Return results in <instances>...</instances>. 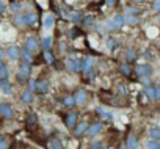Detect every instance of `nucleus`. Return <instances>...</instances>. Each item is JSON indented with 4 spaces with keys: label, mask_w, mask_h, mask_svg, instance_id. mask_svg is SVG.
<instances>
[{
    "label": "nucleus",
    "mask_w": 160,
    "mask_h": 149,
    "mask_svg": "<svg viewBox=\"0 0 160 149\" xmlns=\"http://www.w3.org/2000/svg\"><path fill=\"white\" fill-rule=\"evenodd\" d=\"M21 10H22L21 2H18V0H11V3H10V11L14 13V14H21Z\"/></svg>",
    "instance_id": "c756f323"
},
{
    "label": "nucleus",
    "mask_w": 160,
    "mask_h": 149,
    "mask_svg": "<svg viewBox=\"0 0 160 149\" xmlns=\"http://www.w3.org/2000/svg\"><path fill=\"white\" fill-rule=\"evenodd\" d=\"M133 2H135V3H146L148 0H133Z\"/></svg>",
    "instance_id": "3c124183"
},
{
    "label": "nucleus",
    "mask_w": 160,
    "mask_h": 149,
    "mask_svg": "<svg viewBox=\"0 0 160 149\" xmlns=\"http://www.w3.org/2000/svg\"><path fill=\"white\" fill-rule=\"evenodd\" d=\"M68 35H69L72 39H75V38H80V36H82V35H83V32L80 30L78 27H75V25H74V27H71V28L68 30Z\"/></svg>",
    "instance_id": "7c9ffc66"
},
{
    "label": "nucleus",
    "mask_w": 160,
    "mask_h": 149,
    "mask_svg": "<svg viewBox=\"0 0 160 149\" xmlns=\"http://www.w3.org/2000/svg\"><path fill=\"white\" fill-rule=\"evenodd\" d=\"M44 60H46V63H49V64H55V63H57V60H55V55H53L50 50L44 52Z\"/></svg>",
    "instance_id": "c9c22d12"
},
{
    "label": "nucleus",
    "mask_w": 160,
    "mask_h": 149,
    "mask_svg": "<svg viewBox=\"0 0 160 149\" xmlns=\"http://www.w3.org/2000/svg\"><path fill=\"white\" fill-rule=\"evenodd\" d=\"M119 72L122 74V76H126V77H130V74H132V67H130V64H129L127 61L119 63Z\"/></svg>",
    "instance_id": "4be33fe9"
},
{
    "label": "nucleus",
    "mask_w": 160,
    "mask_h": 149,
    "mask_svg": "<svg viewBox=\"0 0 160 149\" xmlns=\"http://www.w3.org/2000/svg\"><path fill=\"white\" fill-rule=\"evenodd\" d=\"M0 141H3V133L0 132Z\"/></svg>",
    "instance_id": "5fc2aeb1"
},
{
    "label": "nucleus",
    "mask_w": 160,
    "mask_h": 149,
    "mask_svg": "<svg viewBox=\"0 0 160 149\" xmlns=\"http://www.w3.org/2000/svg\"><path fill=\"white\" fill-rule=\"evenodd\" d=\"M2 105H3V102H0V113H2Z\"/></svg>",
    "instance_id": "6e6d98bb"
},
{
    "label": "nucleus",
    "mask_w": 160,
    "mask_h": 149,
    "mask_svg": "<svg viewBox=\"0 0 160 149\" xmlns=\"http://www.w3.org/2000/svg\"><path fill=\"white\" fill-rule=\"evenodd\" d=\"M104 130V122L102 121H96V122H91L90 126H88V130H87V137H96V135H99L101 132Z\"/></svg>",
    "instance_id": "423d86ee"
},
{
    "label": "nucleus",
    "mask_w": 160,
    "mask_h": 149,
    "mask_svg": "<svg viewBox=\"0 0 160 149\" xmlns=\"http://www.w3.org/2000/svg\"><path fill=\"white\" fill-rule=\"evenodd\" d=\"M105 46H107V49H108L110 52H113V50H116V49L119 47V41H118L116 38L110 36V38H107V42H105Z\"/></svg>",
    "instance_id": "5701e85b"
},
{
    "label": "nucleus",
    "mask_w": 160,
    "mask_h": 149,
    "mask_svg": "<svg viewBox=\"0 0 160 149\" xmlns=\"http://www.w3.org/2000/svg\"><path fill=\"white\" fill-rule=\"evenodd\" d=\"M107 5L108 7H113L115 5V0H107Z\"/></svg>",
    "instance_id": "09e8293b"
},
{
    "label": "nucleus",
    "mask_w": 160,
    "mask_h": 149,
    "mask_svg": "<svg viewBox=\"0 0 160 149\" xmlns=\"http://www.w3.org/2000/svg\"><path fill=\"white\" fill-rule=\"evenodd\" d=\"M0 91L3 94H13V83L10 80H5L2 85H0Z\"/></svg>",
    "instance_id": "a878e982"
},
{
    "label": "nucleus",
    "mask_w": 160,
    "mask_h": 149,
    "mask_svg": "<svg viewBox=\"0 0 160 149\" xmlns=\"http://www.w3.org/2000/svg\"><path fill=\"white\" fill-rule=\"evenodd\" d=\"M149 138L151 140H160V127L158 126H152L149 129Z\"/></svg>",
    "instance_id": "2f4dec72"
},
{
    "label": "nucleus",
    "mask_w": 160,
    "mask_h": 149,
    "mask_svg": "<svg viewBox=\"0 0 160 149\" xmlns=\"http://www.w3.org/2000/svg\"><path fill=\"white\" fill-rule=\"evenodd\" d=\"M137 60H138V53H137L135 47H129V49L126 50V61L130 64V63H133V61H137Z\"/></svg>",
    "instance_id": "2eb2a0df"
},
{
    "label": "nucleus",
    "mask_w": 160,
    "mask_h": 149,
    "mask_svg": "<svg viewBox=\"0 0 160 149\" xmlns=\"http://www.w3.org/2000/svg\"><path fill=\"white\" fill-rule=\"evenodd\" d=\"M74 97H75V105H85L87 101H88V91L77 90L75 94H74Z\"/></svg>",
    "instance_id": "1a4fd4ad"
},
{
    "label": "nucleus",
    "mask_w": 160,
    "mask_h": 149,
    "mask_svg": "<svg viewBox=\"0 0 160 149\" xmlns=\"http://www.w3.org/2000/svg\"><path fill=\"white\" fill-rule=\"evenodd\" d=\"M0 79H2L3 82L10 79V69H8V66H5V67L0 69Z\"/></svg>",
    "instance_id": "58836bf2"
},
{
    "label": "nucleus",
    "mask_w": 160,
    "mask_h": 149,
    "mask_svg": "<svg viewBox=\"0 0 160 149\" xmlns=\"http://www.w3.org/2000/svg\"><path fill=\"white\" fill-rule=\"evenodd\" d=\"M55 25V16L53 14H46V17H44V28H47V30H50L52 27Z\"/></svg>",
    "instance_id": "cd10ccee"
},
{
    "label": "nucleus",
    "mask_w": 160,
    "mask_h": 149,
    "mask_svg": "<svg viewBox=\"0 0 160 149\" xmlns=\"http://www.w3.org/2000/svg\"><path fill=\"white\" fill-rule=\"evenodd\" d=\"M5 11H7V5L2 2V0H0V14H3Z\"/></svg>",
    "instance_id": "a18cd8bd"
},
{
    "label": "nucleus",
    "mask_w": 160,
    "mask_h": 149,
    "mask_svg": "<svg viewBox=\"0 0 160 149\" xmlns=\"http://www.w3.org/2000/svg\"><path fill=\"white\" fill-rule=\"evenodd\" d=\"M102 147V144L99 143V141H96V143H93V146H91V149H101Z\"/></svg>",
    "instance_id": "49530a36"
},
{
    "label": "nucleus",
    "mask_w": 160,
    "mask_h": 149,
    "mask_svg": "<svg viewBox=\"0 0 160 149\" xmlns=\"http://www.w3.org/2000/svg\"><path fill=\"white\" fill-rule=\"evenodd\" d=\"M96 113H98L101 118H104V119H108V121H113V119H115L113 113H112V112H107L104 107H98V108H96Z\"/></svg>",
    "instance_id": "6ab92c4d"
},
{
    "label": "nucleus",
    "mask_w": 160,
    "mask_h": 149,
    "mask_svg": "<svg viewBox=\"0 0 160 149\" xmlns=\"http://www.w3.org/2000/svg\"><path fill=\"white\" fill-rule=\"evenodd\" d=\"M157 25H158V27H160V14H158V16H157Z\"/></svg>",
    "instance_id": "603ef678"
},
{
    "label": "nucleus",
    "mask_w": 160,
    "mask_h": 149,
    "mask_svg": "<svg viewBox=\"0 0 160 149\" xmlns=\"http://www.w3.org/2000/svg\"><path fill=\"white\" fill-rule=\"evenodd\" d=\"M13 115H14L13 107H11L10 104H3V105H2V113H0V116L5 118V119H11Z\"/></svg>",
    "instance_id": "4468645a"
},
{
    "label": "nucleus",
    "mask_w": 160,
    "mask_h": 149,
    "mask_svg": "<svg viewBox=\"0 0 160 149\" xmlns=\"http://www.w3.org/2000/svg\"><path fill=\"white\" fill-rule=\"evenodd\" d=\"M157 149H160V146H158V147H157Z\"/></svg>",
    "instance_id": "bf43d9fd"
},
{
    "label": "nucleus",
    "mask_w": 160,
    "mask_h": 149,
    "mask_svg": "<svg viewBox=\"0 0 160 149\" xmlns=\"http://www.w3.org/2000/svg\"><path fill=\"white\" fill-rule=\"evenodd\" d=\"M52 44H53V38H52V36H44V38L41 39V42H39V47H41L44 52H47V50H50Z\"/></svg>",
    "instance_id": "f3484780"
},
{
    "label": "nucleus",
    "mask_w": 160,
    "mask_h": 149,
    "mask_svg": "<svg viewBox=\"0 0 160 149\" xmlns=\"http://www.w3.org/2000/svg\"><path fill=\"white\" fill-rule=\"evenodd\" d=\"M61 102H63V105H64L66 108L75 107V97H74V94H66V96L61 99Z\"/></svg>",
    "instance_id": "aec40b11"
},
{
    "label": "nucleus",
    "mask_w": 160,
    "mask_h": 149,
    "mask_svg": "<svg viewBox=\"0 0 160 149\" xmlns=\"http://www.w3.org/2000/svg\"><path fill=\"white\" fill-rule=\"evenodd\" d=\"M152 10L160 14V0H154V2H152Z\"/></svg>",
    "instance_id": "37998d69"
},
{
    "label": "nucleus",
    "mask_w": 160,
    "mask_h": 149,
    "mask_svg": "<svg viewBox=\"0 0 160 149\" xmlns=\"http://www.w3.org/2000/svg\"><path fill=\"white\" fill-rule=\"evenodd\" d=\"M101 149H105V147H101Z\"/></svg>",
    "instance_id": "13d9d810"
},
{
    "label": "nucleus",
    "mask_w": 160,
    "mask_h": 149,
    "mask_svg": "<svg viewBox=\"0 0 160 149\" xmlns=\"http://www.w3.org/2000/svg\"><path fill=\"white\" fill-rule=\"evenodd\" d=\"M24 47H25L32 55L38 53V50L41 49V47H39V41H38V38H36V36H33V35H32V36H28V38L25 39V46H24Z\"/></svg>",
    "instance_id": "39448f33"
},
{
    "label": "nucleus",
    "mask_w": 160,
    "mask_h": 149,
    "mask_svg": "<svg viewBox=\"0 0 160 149\" xmlns=\"http://www.w3.org/2000/svg\"><path fill=\"white\" fill-rule=\"evenodd\" d=\"M140 14H141V10L137 8V7H127L126 8V16H135V17H138Z\"/></svg>",
    "instance_id": "473e14b6"
},
{
    "label": "nucleus",
    "mask_w": 160,
    "mask_h": 149,
    "mask_svg": "<svg viewBox=\"0 0 160 149\" xmlns=\"http://www.w3.org/2000/svg\"><path fill=\"white\" fill-rule=\"evenodd\" d=\"M118 93H119V96H121V97H127L129 90H127V87H126L124 83H118Z\"/></svg>",
    "instance_id": "e433bc0d"
},
{
    "label": "nucleus",
    "mask_w": 160,
    "mask_h": 149,
    "mask_svg": "<svg viewBox=\"0 0 160 149\" xmlns=\"http://www.w3.org/2000/svg\"><path fill=\"white\" fill-rule=\"evenodd\" d=\"M91 71H94V58L93 57H85L83 58V69H82V72L87 74V72H91Z\"/></svg>",
    "instance_id": "ddd939ff"
},
{
    "label": "nucleus",
    "mask_w": 160,
    "mask_h": 149,
    "mask_svg": "<svg viewBox=\"0 0 160 149\" xmlns=\"http://www.w3.org/2000/svg\"><path fill=\"white\" fill-rule=\"evenodd\" d=\"M21 102L22 104H32L33 102V93H30L28 90H25V91H22L21 93Z\"/></svg>",
    "instance_id": "393cba45"
},
{
    "label": "nucleus",
    "mask_w": 160,
    "mask_h": 149,
    "mask_svg": "<svg viewBox=\"0 0 160 149\" xmlns=\"http://www.w3.org/2000/svg\"><path fill=\"white\" fill-rule=\"evenodd\" d=\"M143 94H144V97H148L149 101H154V99H155V87H154V83L146 85L144 90H143Z\"/></svg>",
    "instance_id": "dca6fc26"
},
{
    "label": "nucleus",
    "mask_w": 160,
    "mask_h": 149,
    "mask_svg": "<svg viewBox=\"0 0 160 149\" xmlns=\"http://www.w3.org/2000/svg\"><path fill=\"white\" fill-rule=\"evenodd\" d=\"M14 25L16 27H19V28H22V27H25V21H24V14H16L14 16Z\"/></svg>",
    "instance_id": "72a5a7b5"
},
{
    "label": "nucleus",
    "mask_w": 160,
    "mask_h": 149,
    "mask_svg": "<svg viewBox=\"0 0 160 149\" xmlns=\"http://www.w3.org/2000/svg\"><path fill=\"white\" fill-rule=\"evenodd\" d=\"M27 85H28L27 90H28L30 93H35V91H36V79H32V77H30V79L27 80Z\"/></svg>",
    "instance_id": "ea45409f"
},
{
    "label": "nucleus",
    "mask_w": 160,
    "mask_h": 149,
    "mask_svg": "<svg viewBox=\"0 0 160 149\" xmlns=\"http://www.w3.org/2000/svg\"><path fill=\"white\" fill-rule=\"evenodd\" d=\"M87 130H88V121L87 119L78 121L77 126L74 127V137H82V135L87 133Z\"/></svg>",
    "instance_id": "6e6552de"
},
{
    "label": "nucleus",
    "mask_w": 160,
    "mask_h": 149,
    "mask_svg": "<svg viewBox=\"0 0 160 149\" xmlns=\"http://www.w3.org/2000/svg\"><path fill=\"white\" fill-rule=\"evenodd\" d=\"M124 21H126V24H129V25H135V24L138 22V17H135V16H126V14H124Z\"/></svg>",
    "instance_id": "a19ab883"
},
{
    "label": "nucleus",
    "mask_w": 160,
    "mask_h": 149,
    "mask_svg": "<svg viewBox=\"0 0 160 149\" xmlns=\"http://www.w3.org/2000/svg\"><path fill=\"white\" fill-rule=\"evenodd\" d=\"M2 83H3V80H2V79H0V85H2Z\"/></svg>",
    "instance_id": "4d7b16f0"
},
{
    "label": "nucleus",
    "mask_w": 160,
    "mask_h": 149,
    "mask_svg": "<svg viewBox=\"0 0 160 149\" xmlns=\"http://www.w3.org/2000/svg\"><path fill=\"white\" fill-rule=\"evenodd\" d=\"M154 87H155V99L154 101L160 102V83H154Z\"/></svg>",
    "instance_id": "79ce46f5"
},
{
    "label": "nucleus",
    "mask_w": 160,
    "mask_h": 149,
    "mask_svg": "<svg viewBox=\"0 0 160 149\" xmlns=\"http://www.w3.org/2000/svg\"><path fill=\"white\" fill-rule=\"evenodd\" d=\"M18 77L19 80H28L32 77V64L21 61L19 63V72H18Z\"/></svg>",
    "instance_id": "20e7f679"
},
{
    "label": "nucleus",
    "mask_w": 160,
    "mask_h": 149,
    "mask_svg": "<svg viewBox=\"0 0 160 149\" xmlns=\"http://www.w3.org/2000/svg\"><path fill=\"white\" fill-rule=\"evenodd\" d=\"M124 25H126V21H124V14H121V13L115 14L112 19H108V21L105 22V27H107V30H108V32L121 30Z\"/></svg>",
    "instance_id": "f257e3e1"
},
{
    "label": "nucleus",
    "mask_w": 160,
    "mask_h": 149,
    "mask_svg": "<svg viewBox=\"0 0 160 149\" xmlns=\"http://www.w3.org/2000/svg\"><path fill=\"white\" fill-rule=\"evenodd\" d=\"M25 122H27V126H28V127L36 126V122H38V115H35V113L28 115V116H27V119H25Z\"/></svg>",
    "instance_id": "f704fd0d"
},
{
    "label": "nucleus",
    "mask_w": 160,
    "mask_h": 149,
    "mask_svg": "<svg viewBox=\"0 0 160 149\" xmlns=\"http://www.w3.org/2000/svg\"><path fill=\"white\" fill-rule=\"evenodd\" d=\"M77 122H78V113H77V112H69V113L66 115V118H64L66 127L74 130V127L77 126Z\"/></svg>",
    "instance_id": "0eeeda50"
},
{
    "label": "nucleus",
    "mask_w": 160,
    "mask_h": 149,
    "mask_svg": "<svg viewBox=\"0 0 160 149\" xmlns=\"http://www.w3.org/2000/svg\"><path fill=\"white\" fill-rule=\"evenodd\" d=\"M21 58H22V61H25V63H28V64L33 63V55H32L25 47H21Z\"/></svg>",
    "instance_id": "b1692460"
},
{
    "label": "nucleus",
    "mask_w": 160,
    "mask_h": 149,
    "mask_svg": "<svg viewBox=\"0 0 160 149\" xmlns=\"http://www.w3.org/2000/svg\"><path fill=\"white\" fill-rule=\"evenodd\" d=\"M7 58L11 61H18L21 58V49L18 46H10L7 50Z\"/></svg>",
    "instance_id": "9d476101"
},
{
    "label": "nucleus",
    "mask_w": 160,
    "mask_h": 149,
    "mask_svg": "<svg viewBox=\"0 0 160 149\" xmlns=\"http://www.w3.org/2000/svg\"><path fill=\"white\" fill-rule=\"evenodd\" d=\"M140 82H141L144 87H146V85H151V77H141Z\"/></svg>",
    "instance_id": "c03bdc74"
},
{
    "label": "nucleus",
    "mask_w": 160,
    "mask_h": 149,
    "mask_svg": "<svg viewBox=\"0 0 160 149\" xmlns=\"http://www.w3.org/2000/svg\"><path fill=\"white\" fill-rule=\"evenodd\" d=\"M135 74L138 76V79L141 77H151L154 74V67L149 63H143V64H137L135 66Z\"/></svg>",
    "instance_id": "7ed1b4c3"
},
{
    "label": "nucleus",
    "mask_w": 160,
    "mask_h": 149,
    "mask_svg": "<svg viewBox=\"0 0 160 149\" xmlns=\"http://www.w3.org/2000/svg\"><path fill=\"white\" fill-rule=\"evenodd\" d=\"M0 149H8V143L3 140V141H0Z\"/></svg>",
    "instance_id": "de8ad7c7"
},
{
    "label": "nucleus",
    "mask_w": 160,
    "mask_h": 149,
    "mask_svg": "<svg viewBox=\"0 0 160 149\" xmlns=\"http://www.w3.org/2000/svg\"><path fill=\"white\" fill-rule=\"evenodd\" d=\"M64 67L71 74L82 72V69H83V58H66L64 60Z\"/></svg>",
    "instance_id": "f03ea898"
},
{
    "label": "nucleus",
    "mask_w": 160,
    "mask_h": 149,
    "mask_svg": "<svg viewBox=\"0 0 160 149\" xmlns=\"http://www.w3.org/2000/svg\"><path fill=\"white\" fill-rule=\"evenodd\" d=\"M126 146H127V149H138V138H137V135L130 133L127 137V140H126Z\"/></svg>",
    "instance_id": "a211bd4d"
},
{
    "label": "nucleus",
    "mask_w": 160,
    "mask_h": 149,
    "mask_svg": "<svg viewBox=\"0 0 160 149\" xmlns=\"http://www.w3.org/2000/svg\"><path fill=\"white\" fill-rule=\"evenodd\" d=\"M38 14L36 13H25L24 14V21H25V27H35L36 24H38Z\"/></svg>",
    "instance_id": "9b49d317"
},
{
    "label": "nucleus",
    "mask_w": 160,
    "mask_h": 149,
    "mask_svg": "<svg viewBox=\"0 0 160 149\" xmlns=\"http://www.w3.org/2000/svg\"><path fill=\"white\" fill-rule=\"evenodd\" d=\"M119 149H127V146H126V144H121V146H119Z\"/></svg>",
    "instance_id": "864d4df0"
},
{
    "label": "nucleus",
    "mask_w": 160,
    "mask_h": 149,
    "mask_svg": "<svg viewBox=\"0 0 160 149\" xmlns=\"http://www.w3.org/2000/svg\"><path fill=\"white\" fill-rule=\"evenodd\" d=\"M80 24H82L85 28H93L94 27V16H83V19H82V22H80Z\"/></svg>",
    "instance_id": "bb28decb"
},
{
    "label": "nucleus",
    "mask_w": 160,
    "mask_h": 149,
    "mask_svg": "<svg viewBox=\"0 0 160 149\" xmlns=\"http://www.w3.org/2000/svg\"><path fill=\"white\" fill-rule=\"evenodd\" d=\"M47 149H64V147H63V143L58 138H50V141L47 144Z\"/></svg>",
    "instance_id": "c85d7f7f"
},
{
    "label": "nucleus",
    "mask_w": 160,
    "mask_h": 149,
    "mask_svg": "<svg viewBox=\"0 0 160 149\" xmlns=\"http://www.w3.org/2000/svg\"><path fill=\"white\" fill-rule=\"evenodd\" d=\"M160 146V140H148V143H146V149H157Z\"/></svg>",
    "instance_id": "4c0bfd02"
},
{
    "label": "nucleus",
    "mask_w": 160,
    "mask_h": 149,
    "mask_svg": "<svg viewBox=\"0 0 160 149\" xmlns=\"http://www.w3.org/2000/svg\"><path fill=\"white\" fill-rule=\"evenodd\" d=\"M50 88V83L47 80H36V91L38 94H47Z\"/></svg>",
    "instance_id": "f8f14e48"
},
{
    "label": "nucleus",
    "mask_w": 160,
    "mask_h": 149,
    "mask_svg": "<svg viewBox=\"0 0 160 149\" xmlns=\"http://www.w3.org/2000/svg\"><path fill=\"white\" fill-rule=\"evenodd\" d=\"M5 66H7V64H5V61H3L2 58H0V69H2V67H5Z\"/></svg>",
    "instance_id": "8fccbe9b"
},
{
    "label": "nucleus",
    "mask_w": 160,
    "mask_h": 149,
    "mask_svg": "<svg viewBox=\"0 0 160 149\" xmlns=\"http://www.w3.org/2000/svg\"><path fill=\"white\" fill-rule=\"evenodd\" d=\"M83 19V13L82 11H71L69 13V21L74 22V24H80Z\"/></svg>",
    "instance_id": "412c9836"
}]
</instances>
